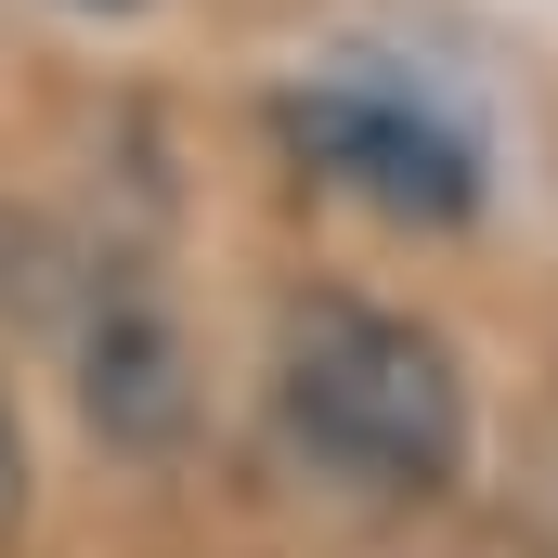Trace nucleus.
<instances>
[{"instance_id":"obj_4","label":"nucleus","mask_w":558,"mask_h":558,"mask_svg":"<svg viewBox=\"0 0 558 558\" xmlns=\"http://www.w3.org/2000/svg\"><path fill=\"white\" fill-rule=\"evenodd\" d=\"M26 520V428H13V390H0V533Z\"/></svg>"},{"instance_id":"obj_2","label":"nucleus","mask_w":558,"mask_h":558,"mask_svg":"<svg viewBox=\"0 0 558 558\" xmlns=\"http://www.w3.org/2000/svg\"><path fill=\"white\" fill-rule=\"evenodd\" d=\"M274 131L299 143V169H325L338 195H364V208H390V221H468V208H481V156L441 131L428 105L377 92V78L286 92Z\"/></svg>"},{"instance_id":"obj_1","label":"nucleus","mask_w":558,"mask_h":558,"mask_svg":"<svg viewBox=\"0 0 558 558\" xmlns=\"http://www.w3.org/2000/svg\"><path fill=\"white\" fill-rule=\"evenodd\" d=\"M274 416L351 494H441L468 468V377H454V351L428 325H403V312H364V299L286 312Z\"/></svg>"},{"instance_id":"obj_3","label":"nucleus","mask_w":558,"mask_h":558,"mask_svg":"<svg viewBox=\"0 0 558 558\" xmlns=\"http://www.w3.org/2000/svg\"><path fill=\"white\" fill-rule=\"evenodd\" d=\"M78 403H92V428H105L118 454H169V441H182L195 377H182V338H169V312H156L143 286H105V312H92V338H78Z\"/></svg>"}]
</instances>
